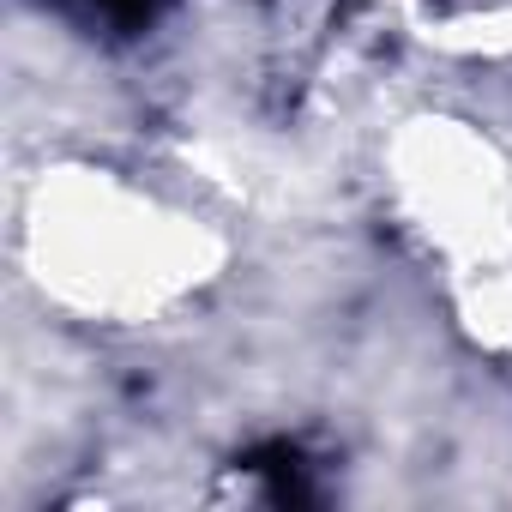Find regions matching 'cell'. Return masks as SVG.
I'll return each mask as SVG.
<instances>
[{
	"label": "cell",
	"mask_w": 512,
	"mask_h": 512,
	"mask_svg": "<svg viewBox=\"0 0 512 512\" xmlns=\"http://www.w3.org/2000/svg\"><path fill=\"white\" fill-rule=\"evenodd\" d=\"M79 7H91V13H103V19H115V25H139V19L151 13V0H79Z\"/></svg>",
	"instance_id": "1"
}]
</instances>
